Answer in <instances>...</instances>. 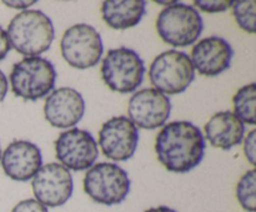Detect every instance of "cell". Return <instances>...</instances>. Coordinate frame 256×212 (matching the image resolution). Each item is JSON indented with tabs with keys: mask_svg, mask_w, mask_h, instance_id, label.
Wrapping results in <instances>:
<instances>
[{
	"mask_svg": "<svg viewBox=\"0 0 256 212\" xmlns=\"http://www.w3.org/2000/svg\"><path fill=\"white\" fill-rule=\"evenodd\" d=\"M0 160L5 175L20 182L32 179L42 166L40 149L25 140H16L9 144Z\"/></svg>",
	"mask_w": 256,
	"mask_h": 212,
	"instance_id": "9a60e30c",
	"label": "cell"
},
{
	"mask_svg": "<svg viewBox=\"0 0 256 212\" xmlns=\"http://www.w3.org/2000/svg\"><path fill=\"white\" fill-rule=\"evenodd\" d=\"M10 46L24 56H39L49 50L55 31L52 19L40 10H24L8 26Z\"/></svg>",
	"mask_w": 256,
	"mask_h": 212,
	"instance_id": "7a4b0ae2",
	"label": "cell"
},
{
	"mask_svg": "<svg viewBox=\"0 0 256 212\" xmlns=\"http://www.w3.org/2000/svg\"><path fill=\"white\" fill-rule=\"evenodd\" d=\"M209 144L216 149L230 150L242 144L245 126L232 111H220L212 115L204 127Z\"/></svg>",
	"mask_w": 256,
	"mask_h": 212,
	"instance_id": "2e32d148",
	"label": "cell"
},
{
	"mask_svg": "<svg viewBox=\"0 0 256 212\" xmlns=\"http://www.w3.org/2000/svg\"><path fill=\"white\" fill-rule=\"evenodd\" d=\"M232 1L230 0H196L194 1L195 6L199 7L200 10L205 12H210V14H215V12H222V11H226L229 7H232Z\"/></svg>",
	"mask_w": 256,
	"mask_h": 212,
	"instance_id": "44dd1931",
	"label": "cell"
},
{
	"mask_svg": "<svg viewBox=\"0 0 256 212\" xmlns=\"http://www.w3.org/2000/svg\"><path fill=\"white\" fill-rule=\"evenodd\" d=\"M102 81L110 90L120 94L135 91L142 85L145 65L135 50L120 46L108 51L102 64Z\"/></svg>",
	"mask_w": 256,
	"mask_h": 212,
	"instance_id": "8992f818",
	"label": "cell"
},
{
	"mask_svg": "<svg viewBox=\"0 0 256 212\" xmlns=\"http://www.w3.org/2000/svg\"><path fill=\"white\" fill-rule=\"evenodd\" d=\"M255 146H256V130H252V131L248 134L246 139L244 141V154L246 157L248 161L255 166Z\"/></svg>",
	"mask_w": 256,
	"mask_h": 212,
	"instance_id": "603a6c76",
	"label": "cell"
},
{
	"mask_svg": "<svg viewBox=\"0 0 256 212\" xmlns=\"http://www.w3.org/2000/svg\"><path fill=\"white\" fill-rule=\"evenodd\" d=\"M55 154L64 167L84 171L95 164L99 155L98 144L89 131L70 129L62 132L55 141Z\"/></svg>",
	"mask_w": 256,
	"mask_h": 212,
	"instance_id": "9c48e42d",
	"label": "cell"
},
{
	"mask_svg": "<svg viewBox=\"0 0 256 212\" xmlns=\"http://www.w3.org/2000/svg\"><path fill=\"white\" fill-rule=\"evenodd\" d=\"M149 79L154 89L162 94H182L194 81L195 69L189 55L178 50H168L152 62Z\"/></svg>",
	"mask_w": 256,
	"mask_h": 212,
	"instance_id": "5b68a950",
	"label": "cell"
},
{
	"mask_svg": "<svg viewBox=\"0 0 256 212\" xmlns=\"http://www.w3.org/2000/svg\"><path fill=\"white\" fill-rule=\"evenodd\" d=\"M10 49H12V46H10L9 37H8L6 31L0 26V61L6 57V55L9 54Z\"/></svg>",
	"mask_w": 256,
	"mask_h": 212,
	"instance_id": "cb8c5ba5",
	"label": "cell"
},
{
	"mask_svg": "<svg viewBox=\"0 0 256 212\" xmlns=\"http://www.w3.org/2000/svg\"><path fill=\"white\" fill-rule=\"evenodd\" d=\"M205 137L189 121L166 124L155 140V152L160 164L170 172L186 174L202 161Z\"/></svg>",
	"mask_w": 256,
	"mask_h": 212,
	"instance_id": "6da1fadb",
	"label": "cell"
},
{
	"mask_svg": "<svg viewBox=\"0 0 256 212\" xmlns=\"http://www.w3.org/2000/svg\"><path fill=\"white\" fill-rule=\"evenodd\" d=\"M84 191L96 204L119 205L129 195L130 179L128 172L116 164L100 162L92 165L85 175Z\"/></svg>",
	"mask_w": 256,
	"mask_h": 212,
	"instance_id": "52a82bcc",
	"label": "cell"
},
{
	"mask_svg": "<svg viewBox=\"0 0 256 212\" xmlns=\"http://www.w3.org/2000/svg\"><path fill=\"white\" fill-rule=\"evenodd\" d=\"M2 4L9 7H14V9H26V7L36 4V1L35 0H32V1H2Z\"/></svg>",
	"mask_w": 256,
	"mask_h": 212,
	"instance_id": "d4e9b609",
	"label": "cell"
},
{
	"mask_svg": "<svg viewBox=\"0 0 256 212\" xmlns=\"http://www.w3.org/2000/svg\"><path fill=\"white\" fill-rule=\"evenodd\" d=\"M0 159H2V150H0Z\"/></svg>",
	"mask_w": 256,
	"mask_h": 212,
	"instance_id": "f1b7e54d",
	"label": "cell"
},
{
	"mask_svg": "<svg viewBox=\"0 0 256 212\" xmlns=\"http://www.w3.org/2000/svg\"><path fill=\"white\" fill-rule=\"evenodd\" d=\"M145 212H176L174 209H170L168 206H158V207H152V209L146 210Z\"/></svg>",
	"mask_w": 256,
	"mask_h": 212,
	"instance_id": "4316f807",
	"label": "cell"
},
{
	"mask_svg": "<svg viewBox=\"0 0 256 212\" xmlns=\"http://www.w3.org/2000/svg\"><path fill=\"white\" fill-rule=\"evenodd\" d=\"M175 1H156V4H162V5H166V6H169V5L174 4Z\"/></svg>",
	"mask_w": 256,
	"mask_h": 212,
	"instance_id": "83f0119b",
	"label": "cell"
},
{
	"mask_svg": "<svg viewBox=\"0 0 256 212\" xmlns=\"http://www.w3.org/2000/svg\"><path fill=\"white\" fill-rule=\"evenodd\" d=\"M234 112L232 114L242 122L248 125H255V106H256V84L252 82L249 85L240 87L232 97Z\"/></svg>",
	"mask_w": 256,
	"mask_h": 212,
	"instance_id": "ac0fdd59",
	"label": "cell"
},
{
	"mask_svg": "<svg viewBox=\"0 0 256 212\" xmlns=\"http://www.w3.org/2000/svg\"><path fill=\"white\" fill-rule=\"evenodd\" d=\"M172 112V102L166 95L155 89H142L129 100V120L136 127L154 130L164 126Z\"/></svg>",
	"mask_w": 256,
	"mask_h": 212,
	"instance_id": "7c38bea8",
	"label": "cell"
},
{
	"mask_svg": "<svg viewBox=\"0 0 256 212\" xmlns=\"http://www.w3.org/2000/svg\"><path fill=\"white\" fill-rule=\"evenodd\" d=\"M56 70L49 60L40 56L24 57L10 72L12 90L18 97L36 101L48 96L54 89Z\"/></svg>",
	"mask_w": 256,
	"mask_h": 212,
	"instance_id": "3957f363",
	"label": "cell"
},
{
	"mask_svg": "<svg viewBox=\"0 0 256 212\" xmlns=\"http://www.w3.org/2000/svg\"><path fill=\"white\" fill-rule=\"evenodd\" d=\"M256 172L255 170L246 171L236 185V199L240 206L248 212H255L256 210Z\"/></svg>",
	"mask_w": 256,
	"mask_h": 212,
	"instance_id": "d6986e66",
	"label": "cell"
},
{
	"mask_svg": "<svg viewBox=\"0 0 256 212\" xmlns=\"http://www.w3.org/2000/svg\"><path fill=\"white\" fill-rule=\"evenodd\" d=\"M85 114V101L72 87H60L48 95L44 105L46 121L58 129H68L79 124Z\"/></svg>",
	"mask_w": 256,
	"mask_h": 212,
	"instance_id": "4fadbf2b",
	"label": "cell"
},
{
	"mask_svg": "<svg viewBox=\"0 0 256 212\" xmlns=\"http://www.w3.org/2000/svg\"><path fill=\"white\" fill-rule=\"evenodd\" d=\"M204 29L202 17L194 6L175 1L160 11L156 30L162 41L175 47L190 46Z\"/></svg>",
	"mask_w": 256,
	"mask_h": 212,
	"instance_id": "277c9868",
	"label": "cell"
},
{
	"mask_svg": "<svg viewBox=\"0 0 256 212\" xmlns=\"http://www.w3.org/2000/svg\"><path fill=\"white\" fill-rule=\"evenodd\" d=\"M12 212H49L48 207L40 204L35 199H28L20 201L16 206L12 209Z\"/></svg>",
	"mask_w": 256,
	"mask_h": 212,
	"instance_id": "7402d4cb",
	"label": "cell"
},
{
	"mask_svg": "<svg viewBox=\"0 0 256 212\" xmlns=\"http://www.w3.org/2000/svg\"><path fill=\"white\" fill-rule=\"evenodd\" d=\"M102 20L110 27L125 30L134 27L142 21L146 12L144 0H108L102 4Z\"/></svg>",
	"mask_w": 256,
	"mask_h": 212,
	"instance_id": "e0dca14e",
	"label": "cell"
},
{
	"mask_svg": "<svg viewBox=\"0 0 256 212\" xmlns=\"http://www.w3.org/2000/svg\"><path fill=\"white\" fill-rule=\"evenodd\" d=\"M234 50L229 41L220 36L200 40L192 50L194 69L202 76H218L230 67Z\"/></svg>",
	"mask_w": 256,
	"mask_h": 212,
	"instance_id": "5bb4252c",
	"label": "cell"
},
{
	"mask_svg": "<svg viewBox=\"0 0 256 212\" xmlns=\"http://www.w3.org/2000/svg\"><path fill=\"white\" fill-rule=\"evenodd\" d=\"M255 5L254 0H238L232 4L238 25L249 34L255 32Z\"/></svg>",
	"mask_w": 256,
	"mask_h": 212,
	"instance_id": "ffe728a7",
	"label": "cell"
},
{
	"mask_svg": "<svg viewBox=\"0 0 256 212\" xmlns=\"http://www.w3.org/2000/svg\"><path fill=\"white\" fill-rule=\"evenodd\" d=\"M8 92V79L4 72L0 70V102L5 99Z\"/></svg>",
	"mask_w": 256,
	"mask_h": 212,
	"instance_id": "484cf974",
	"label": "cell"
},
{
	"mask_svg": "<svg viewBox=\"0 0 256 212\" xmlns=\"http://www.w3.org/2000/svg\"><path fill=\"white\" fill-rule=\"evenodd\" d=\"M139 131L126 116H114L104 122L99 131V146L108 159L126 161L134 156Z\"/></svg>",
	"mask_w": 256,
	"mask_h": 212,
	"instance_id": "8fae6325",
	"label": "cell"
},
{
	"mask_svg": "<svg viewBox=\"0 0 256 212\" xmlns=\"http://www.w3.org/2000/svg\"><path fill=\"white\" fill-rule=\"evenodd\" d=\"M32 192L36 201L45 207H60L72 195L74 182L69 170L56 162L40 167L32 177Z\"/></svg>",
	"mask_w": 256,
	"mask_h": 212,
	"instance_id": "30bf717a",
	"label": "cell"
},
{
	"mask_svg": "<svg viewBox=\"0 0 256 212\" xmlns=\"http://www.w3.org/2000/svg\"><path fill=\"white\" fill-rule=\"evenodd\" d=\"M65 61L75 69L95 66L102 59L104 46L99 31L88 24H75L65 30L60 41Z\"/></svg>",
	"mask_w": 256,
	"mask_h": 212,
	"instance_id": "ba28073f",
	"label": "cell"
}]
</instances>
